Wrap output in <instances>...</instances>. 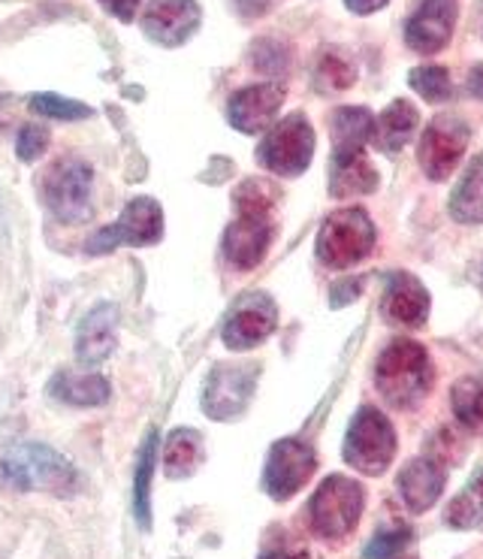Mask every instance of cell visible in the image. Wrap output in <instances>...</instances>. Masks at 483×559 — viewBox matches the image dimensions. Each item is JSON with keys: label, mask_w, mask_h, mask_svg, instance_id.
<instances>
[{"label": "cell", "mask_w": 483, "mask_h": 559, "mask_svg": "<svg viewBox=\"0 0 483 559\" xmlns=\"http://www.w3.org/2000/svg\"><path fill=\"white\" fill-rule=\"evenodd\" d=\"M278 0H236V10L249 19H257V15H266L273 10Z\"/></svg>", "instance_id": "d590c367"}, {"label": "cell", "mask_w": 483, "mask_h": 559, "mask_svg": "<svg viewBox=\"0 0 483 559\" xmlns=\"http://www.w3.org/2000/svg\"><path fill=\"white\" fill-rule=\"evenodd\" d=\"M445 521L457 530H471V526H481L483 523V472L474 481L457 493V499L447 506Z\"/></svg>", "instance_id": "83f0119b"}, {"label": "cell", "mask_w": 483, "mask_h": 559, "mask_svg": "<svg viewBox=\"0 0 483 559\" xmlns=\"http://www.w3.org/2000/svg\"><path fill=\"white\" fill-rule=\"evenodd\" d=\"M375 388L396 408H414L432 388V364L423 345L396 338L375 364Z\"/></svg>", "instance_id": "7a4b0ae2"}, {"label": "cell", "mask_w": 483, "mask_h": 559, "mask_svg": "<svg viewBox=\"0 0 483 559\" xmlns=\"http://www.w3.org/2000/svg\"><path fill=\"white\" fill-rule=\"evenodd\" d=\"M345 7L357 15H369L381 10V7H387V0H345Z\"/></svg>", "instance_id": "8d00e7d4"}, {"label": "cell", "mask_w": 483, "mask_h": 559, "mask_svg": "<svg viewBox=\"0 0 483 559\" xmlns=\"http://www.w3.org/2000/svg\"><path fill=\"white\" fill-rule=\"evenodd\" d=\"M469 124L457 116H438L432 121L423 140H420V167L423 173L442 182L454 169H457L459 157L469 148Z\"/></svg>", "instance_id": "30bf717a"}, {"label": "cell", "mask_w": 483, "mask_h": 559, "mask_svg": "<svg viewBox=\"0 0 483 559\" xmlns=\"http://www.w3.org/2000/svg\"><path fill=\"white\" fill-rule=\"evenodd\" d=\"M261 559H309L302 550H273V554H266Z\"/></svg>", "instance_id": "f35d334b"}, {"label": "cell", "mask_w": 483, "mask_h": 559, "mask_svg": "<svg viewBox=\"0 0 483 559\" xmlns=\"http://www.w3.org/2000/svg\"><path fill=\"white\" fill-rule=\"evenodd\" d=\"M273 246V222L261 215H239L224 234V258L236 270H254Z\"/></svg>", "instance_id": "9a60e30c"}, {"label": "cell", "mask_w": 483, "mask_h": 559, "mask_svg": "<svg viewBox=\"0 0 483 559\" xmlns=\"http://www.w3.org/2000/svg\"><path fill=\"white\" fill-rule=\"evenodd\" d=\"M381 309H384V318L390 324L406 326V330H418L430 318V294H426V287L420 285L414 275L396 273L387 282Z\"/></svg>", "instance_id": "e0dca14e"}, {"label": "cell", "mask_w": 483, "mask_h": 559, "mask_svg": "<svg viewBox=\"0 0 483 559\" xmlns=\"http://www.w3.org/2000/svg\"><path fill=\"white\" fill-rule=\"evenodd\" d=\"M257 388V366L254 364H221L212 369L206 391H203V412L212 420H233L249 408Z\"/></svg>", "instance_id": "9c48e42d"}, {"label": "cell", "mask_w": 483, "mask_h": 559, "mask_svg": "<svg viewBox=\"0 0 483 559\" xmlns=\"http://www.w3.org/2000/svg\"><path fill=\"white\" fill-rule=\"evenodd\" d=\"M203 463V436L196 429H176L164 444V472L170 478H191Z\"/></svg>", "instance_id": "cb8c5ba5"}, {"label": "cell", "mask_w": 483, "mask_h": 559, "mask_svg": "<svg viewBox=\"0 0 483 559\" xmlns=\"http://www.w3.org/2000/svg\"><path fill=\"white\" fill-rule=\"evenodd\" d=\"M196 0H152L145 10L143 31L160 46H182L200 27Z\"/></svg>", "instance_id": "5bb4252c"}, {"label": "cell", "mask_w": 483, "mask_h": 559, "mask_svg": "<svg viewBox=\"0 0 483 559\" xmlns=\"http://www.w3.org/2000/svg\"><path fill=\"white\" fill-rule=\"evenodd\" d=\"M314 451L300 439H281L273 444L269 460H266V472H263V487L266 493L285 502L293 493H300L305 481L314 475Z\"/></svg>", "instance_id": "8fae6325"}, {"label": "cell", "mask_w": 483, "mask_h": 559, "mask_svg": "<svg viewBox=\"0 0 483 559\" xmlns=\"http://www.w3.org/2000/svg\"><path fill=\"white\" fill-rule=\"evenodd\" d=\"M281 104H285V92L278 85H251V88H242L230 97L227 118L236 131L263 133L273 124Z\"/></svg>", "instance_id": "2e32d148"}, {"label": "cell", "mask_w": 483, "mask_h": 559, "mask_svg": "<svg viewBox=\"0 0 483 559\" xmlns=\"http://www.w3.org/2000/svg\"><path fill=\"white\" fill-rule=\"evenodd\" d=\"M375 188H378V169L369 164L363 148L333 152V160H329V194L336 200H348V197L372 194Z\"/></svg>", "instance_id": "ac0fdd59"}, {"label": "cell", "mask_w": 483, "mask_h": 559, "mask_svg": "<svg viewBox=\"0 0 483 559\" xmlns=\"http://www.w3.org/2000/svg\"><path fill=\"white\" fill-rule=\"evenodd\" d=\"M329 131H333V145L336 152L345 148H363L372 143V131H375V116L366 106H341L329 118Z\"/></svg>", "instance_id": "603a6c76"}, {"label": "cell", "mask_w": 483, "mask_h": 559, "mask_svg": "<svg viewBox=\"0 0 483 559\" xmlns=\"http://www.w3.org/2000/svg\"><path fill=\"white\" fill-rule=\"evenodd\" d=\"M31 109L46 118H58V121H76V118L92 116V106L67 100L61 94H37V97H31Z\"/></svg>", "instance_id": "d6a6232c"}, {"label": "cell", "mask_w": 483, "mask_h": 559, "mask_svg": "<svg viewBox=\"0 0 483 559\" xmlns=\"http://www.w3.org/2000/svg\"><path fill=\"white\" fill-rule=\"evenodd\" d=\"M399 493L414 514H423L445 493V468L438 466L432 456L411 460L399 475Z\"/></svg>", "instance_id": "ffe728a7"}, {"label": "cell", "mask_w": 483, "mask_h": 559, "mask_svg": "<svg viewBox=\"0 0 483 559\" xmlns=\"http://www.w3.org/2000/svg\"><path fill=\"white\" fill-rule=\"evenodd\" d=\"M275 200H278V191L269 182H263V179H249V182L239 185V191H236V209H239V215H261V218H269Z\"/></svg>", "instance_id": "f1b7e54d"}, {"label": "cell", "mask_w": 483, "mask_h": 559, "mask_svg": "<svg viewBox=\"0 0 483 559\" xmlns=\"http://www.w3.org/2000/svg\"><path fill=\"white\" fill-rule=\"evenodd\" d=\"M363 487L345 478V475H329L327 481L317 487L309 506V521L321 538H341L348 535L363 514Z\"/></svg>", "instance_id": "8992f818"}, {"label": "cell", "mask_w": 483, "mask_h": 559, "mask_svg": "<svg viewBox=\"0 0 483 559\" xmlns=\"http://www.w3.org/2000/svg\"><path fill=\"white\" fill-rule=\"evenodd\" d=\"M481 285H483V266H481Z\"/></svg>", "instance_id": "60d3db41"}, {"label": "cell", "mask_w": 483, "mask_h": 559, "mask_svg": "<svg viewBox=\"0 0 483 559\" xmlns=\"http://www.w3.org/2000/svg\"><path fill=\"white\" fill-rule=\"evenodd\" d=\"M314 155V131L309 124V118L302 112L281 118L269 133L263 136V143L257 145V160L263 167L275 173V176H285L293 179L309 169Z\"/></svg>", "instance_id": "5b68a950"}, {"label": "cell", "mask_w": 483, "mask_h": 559, "mask_svg": "<svg viewBox=\"0 0 483 559\" xmlns=\"http://www.w3.org/2000/svg\"><path fill=\"white\" fill-rule=\"evenodd\" d=\"M94 173L85 160L64 157L43 179V200L58 222L82 224L92 218Z\"/></svg>", "instance_id": "277c9868"}, {"label": "cell", "mask_w": 483, "mask_h": 559, "mask_svg": "<svg viewBox=\"0 0 483 559\" xmlns=\"http://www.w3.org/2000/svg\"><path fill=\"white\" fill-rule=\"evenodd\" d=\"M457 0H423L408 19V46L420 55H435L445 49L457 25Z\"/></svg>", "instance_id": "4fadbf2b"}, {"label": "cell", "mask_w": 483, "mask_h": 559, "mask_svg": "<svg viewBox=\"0 0 483 559\" xmlns=\"http://www.w3.org/2000/svg\"><path fill=\"white\" fill-rule=\"evenodd\" d=\"M353 64L351 61H345L339 55H324L321 61H317V73H314V82H317V88L321 92H348L353 85Z\"/></svg>", "instance_id": "1f68e13d"}, {"label": "cell", "mask_w": 483, "mask_h": 559, "mask_svg": "<svg viewBox=\"0 0 483 559\" xmlns=\"http://www.w3.org/2000/svg\"><path fill=\"white\" fill-rule=\"evenodd\" d=\"M0 230H3V209H0Z\"/></svg>", "instance_id": "ab89813d"}, {"label": "cell", "mask_w": 483, "mask_h": 559, "mask_svg": "<svg viewBox=\"0 0 483 559\" xmlns=\"http://www.w3.org/2000/svg\"><path fill=\"white\" fill-rule=\"evenodd\" d=\"M418 124L420 116L411 100H393V104L375 118L372 143L378 145L381 152H399V148L414 136Z\"/></svg>", "instance_id": "44dd1931"}, {"label": "cell", "mask_w": 483, "mask_h": 559, "mask_svg": "<svg viewBox=\"0 0 483 559\" xmlns=\"http://www.w3.org/2000/svg\"><path fill=\"white\" fill-rule=\"evenodd\" d=\"M450 215L459 224L483 222V155H478L459 179L457 191L450 194Z\"/></svg>", "instance_id": "d4e9b609"}, {"label": "cell", "mask_w": 483, "mask_h": 559, "mask_svg": "<svg viewBox=\"0 0 483 559\" xmlns=\"http://www.w3.org/2000/svg\"><path fill=\"white\" fill-rule=\"evenodd\" d=\"M414 533L408 530L406 523H393V526H381L378 533L372 535V542L363 550L366 559H399L402 550L411 545Z\"/></svg>", "instance_id": "f546056e"}, {"label": "cell", "mask_w": 483, "mask_h": 559, "mask_svg": "<svg viewBox=\"0 0 483 559\" xmlns=\"http://www.w3.org/2000/svg\"><path fill=\"white\" fill-rule=\"evenodd\" d=\"M396 456V432L378 408H360L345 439V460L363 475H381Z\"/></svg>", "instance_id": "52a82bcc"}, {"label": "cell", "mask_w": 483, "mask_h": 559, "mask_svg": "<svg viewBox=\"0 0 483 559\" xmlns=\"http://www.w3.org/2000/svg\"><path fill=\"white\" fill-rule=\"evenodd\" d=\"M375 248V224L363 209H336L317 234V258L329 270H348Z\"/></svg>", "instance_id": "3957f363"}, {"label": "cell", "mask_w": 483, "mask_h": 559, "mask_svg": "<svg viewBox=\"0 0 483 559\" xmlns=\"http://www.w3.org/2000/svg\"><path fill=\"white\" fill-rule=\"evenodd\" d=\"M164 236V212H160V203L152 200V197H136L131 200L121 218L116 224H109L104 230L85 242V251L88 254H100V251H112L118 246H155L157 239Z\"/></svg>", "instance_id": "ba28073f"}, {"label": "cell", "mask_w": 483, "mask_h": 559, "mask_svg": "<svg viewBox=\"0 0 483 559\" xmlns=\"http://www.w3.org/2000/svg\"><path fill=\"white\" fill-rule=\"evenodd\" d=\"M450 400L459 424L483 436V378H459Z\"/></svg>", "instance_id": "4316f807"}, {"label": "cell", "mask_w": 483, "mask_h": 559, "mask_svg": "<svg viewBox=\"0 0 483 559\" xmlns=\"http://www.w3.org/2000/svg\"><path fill=\"white\" fill-rule=\"evenodd\" d=\"M49 396L61 400L67 405H82V408H94L109 400V381L104 376H70V372H58L49 381Z\"/></svg>", "instance_id": "7402d4cb"}, {"label": "cell", "mask_w": 483, "mask_h": 559, "mask_svg": "<svg viewBox=\"0 0 483 559\" xmlns=\"http://www.w3.org/2000/svg\"><path fill=\"white\" fill-rule=\"evenodd\" d=\"M469 92H471V97H478V100H483V61H481V64L471 67Z\"/></svg>", "instance_id": "74e56055"}, {"label": "cell", "mask_w": 483, "mask_h": 559, "mask_svg": "<svg viewBox=\"0 0 483 559\" xmlns=\"http://www.w3.org/2000/svg\"><path fill=\"white\" fill-rule=\"evenodd\" d=\"M49 148V131L46 128H39V124H27V128H22V133H19V143H15V152H19V157L22 160H37V157H43V152Z\"/></svg>", "instance_id": "836d02e7"}, {"label": "cell", "mask_w": 483, "mask_h": 559, "mask_svg": "<svg viewBox=\"0 0 483 559\" xmlns=\"http://www.w3.org/2000/svg\"><path fill=\"white\" fill-rule=\"evenodd\" d=\"M408 82H411V88H414L420 97H426L430 104H442V100L450 97V73H447L445 67H414V70L408 73Z\"/></svg>", "instance_id": "4dcf8cb0"}, {"label": "cell", "mask_w": 483, "mask_h": 559, "mask_svg": "<svg viewBox=\"0 0 483 559\" xmlns=\"http://www.w3.org/2000/svg\"><path fill=\"white\" fill-rule=\"evenodd\" d=\"M3 481L25 490V493L73 496L79 490V472L64 454L52 451L49 444H15L0 460Z\"/></svg>", "instance_id": "6da1fadb"}, {"label": "cell", "mask_w": 483, "mask_h": 559, "mask_svg": "<svg viewBox=\"0 0 483 559\" xmlns=\"http://www.w3.org/2000/svg\"><path fill=\"white\" fill-rule=\"evenodd\" d=\"M118 342V309L116 306H97L82 318L76 333V354L85 366L104 364L109 354L116 352Z\"/></svg>", "instance_id": "d6986e66"}, {"label": "cell", "mask_w": 483, "mask_h": 559, "mask_svg": "<svg viewBox=\"0 0 483 559\" xmlns=\"http://www.w3.org/2000/svg\"><path fill=\"white\" fill-rule=\"evenodd\" d=\"M155 451H157V432L145 439L143 454L136 463V478H133V514L143 530L152 526V472H155Z\"/></svg>", "instance_id": "484cf974"}, {"label": "cell", "mask_w": 483, "mask_h": 559, "mask_svg": "<svg viewBox=\"0 0 483 559\" xmlns=\"http://www.w3.org/2000/svg\"><path fill=\"white\" fill-rule=\"evenodd\" d=\"M275 324H278V312H275L273 299L266 294H251V297L239 299V306L227 314L224 345L230 352H249L273 336Z\"/></svg>", "instance_id": "7c38bea8"}, {"label": "cell", "mask_w": 483, "mask_h": 559, "mask_svg": "<svg viewBox=\"0 0 483 559\" xmlns=\"http://www.w3.org/2000/svg\"><path fill=\"white\" fill-rule=\"evenodd\" d=\"M100 3H104L106 13L116 15L121 22H131L136 15V7H140V0H100Z\"/></svg>", "instance_id": "e575fe53"}]
</instances>
